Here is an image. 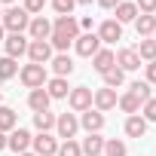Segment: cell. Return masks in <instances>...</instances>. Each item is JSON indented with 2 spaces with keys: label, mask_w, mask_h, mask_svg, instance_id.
Instances as JSON below:
<instances>
[{
  "label": "cell",
  "mask_w": 156,
  "mask_h": 156,
  "mask_svg": "<svg viewBox=\"0 0 156 156\" xmlns=\"http://www.w3.org/2000/svg\"><path fill=\"white\" fill-rule=\"evenodd\" d=\"M76 3H83V6H89V3H92V0H76Z\"/></svg>",
  "instance_id": "cell-40"
},
{
  "label": "cell",
  "mask_w": 156,
  "mask_h": 156,
  "mask_svg": "<svg viewBox=\"0 0 156 156\" xmlns=\"http://www.w3.org/2000/svg\"><path fill=\"white\" fill-rule=\"evenodd\" d=\"M104 76V86L107 89H119L122 83H126V70H119V67H110L107 73H101Z\"/></svg>",
  "instance_id": "cell-25"
},
{
  "label": "cell",
  "mask_w": 156,
  "mask_h": 156,
  "mask_svg": "<svg viewBox=\"0 0 156 156\" xmlns=\"http://www.w3.org/2000/svg\"><path fill=\"white\" fill-rule=\"evenodd\" d=\"M129 153V147L119 141V138H110V141H104V156H126Z\"/></svg>",
  "instance_id": "cell-29"
},
{
  "label": "cell",
  "mask_w": 156,
  "mask_h": 156,
  "mask_svg": "<svg viewBox=\"0 0 156 156\" xmlns=\"http://www.w3.org/2000/svg\"><path fill=\"white\" fill-rule=\"evenodd\" d=\"M129 92H132V95H138V98H141V104L153 98V95H150V83H147V80H138V83H132V86H129Z\"/></svg>",
  "instance_id": "cell-31"
},
{
  "label": "cell",
  "mask_w": 156,
  "mask_h": 156,
  "mask_svg": "<svg viewBox=\"0 0 156 156\" xmlns=\"http://www.w3.org/2000/svg\"><path fill=\"white\" fill-rule=\"evenodd\" d=\"M3 3H12V0H0V6H3Z\"/></svg>",
  "instance_id": "cell-43"
},
{
  "label": "cell",
  "mask_w": 156,
  "mask_h": 156,
  "mask_svg": "<svg viewBox=\"0 0 156 156\" xmlns=\"http://www.w3.org/2000/svg\"><path fill=\"white\" fill-rule=\"evenodd\" d=\"M141 107H144V110H141V113H144V119H147V122H156V98L144 101Z\"/></svg>",
  "instance_id": "cell-34"
},
{
  "label": "cell",
  "mask_w": 156,
  "mask_h": 156,
  "mask_svg": "<svg viewBox=\"0 0 156 156\" xmlns=\"http://www.w3.org/2000/svg\"><path fill=\"white\" fill-rule=\"evenodd\" d=\"M126 135H129V138H144V135H147V119L138 116V113L129 116V119H126Z\"/></svg>",
  "instance_id": "cell-21"
},
{
  "label": "cell",
  "mask_w": 156,
  "mask_h": 156,
  "mask_svg": "<svg viewBox=\"0 0 156 156\" xmlns=\"http://www.w3.org/2000/svg\"><path fill=\"white\" fill-rule=\"evenodd\" d=\"M98 40H101V43H116V40H122V25H119L116 19L101 22V28H98Z\"/></svg>",
  "instance_id": "cell-9"
},
{
  "label": "cell",
  "mask_w": 156,
  "mask_h": 156,
  "mask_svg": "<svg viewBox=\"0 0 156 156\" xmlns=\"http://www.w3.org/2000/svg\"><path fill=\"white\" fill-rule=\"evenodd\" d=\"M46 95H49V98H67V95H70L67 80H64V76H55V80H49V83H46Z\"/></svg>",
  "instance_id": "cell-19"
},
{
  "label": "cell",
  "mask_w": 156,
  "mask_h": 156,
  "mask_svg": "<svg viewBox=\"0 0 156 156\" xmlns=\"http://www.w3.org/2000/svg\"><path fill=\"white\" fill-rule=\"evenodd\" d=\"M135 6H138L141 16H153V12H156V0H138Z\"/></svg>",
  "instance_id": "cell-36"
},
{
  "label": "cell",
  "mask_w": 156,
  "mask_h": 156,
  "mask_svg": "<svg viewBox=\"0 0 156 156\" xmlns=\"http://www.w3.org/2000/svg\"><path fill=\"white\" fill-rule=\"evenodd\" d=\"M116 64H119V70H138L141 67V58H138L135 49H119L116 52Z\"/></svg>",
  "instance_id": "cell-16"
},
{
  "label": "cell",
  "mask_w": 156,
  "mask_h": 156,
  "mask_svg": "<svg viewBox=\"0 0 156 156\" xmlns=\"http://www.w3.org/2000/svg\"><path fill=\"white\" fill-rule=\"evenodd\" d=\"M16 126H19V116H16V110H12V107H3V104H0V132L6 135V132H12Z\"/></svg>",
  "instance_id": "cell-24"
},
{
  "label": "cell",
  "mask_w": 156,
  "mask_h": 156,
  "mask_svg": "<svg viewBox=\"0 0 156 156\" xmlns=\"http://www.w3.org/2000/svg\"><path fill=\"white\" fill-rule=\"evenodd\" d=\"M55 129H58V138L73 141L76 129H80V119H76L73 113H61V116H55Z\"/></svg>",
  "instance_id": "cell-8"
},
{
  "label": "cell",
  "mask_w": 156,
  "mask_h": 156,
  "mask_svg": "<svg viewBox=\"0 0 156 156\" xmlns=\"http://www.w3.org/2000/svg\"><path fill=\"white\" fill-rule=\"evenodd\" d=\"M67 101H70V110L83 113V110H89V107H92V89H86V86H76V89H70Z\"/></svg>",
  "instance_id": "cell-6"
},
{
  "label": "cell",
  "mask_w": 156,
  "mask_h": 156,
  "mask_svg": "<svg viewBox=\"0 0 156 156\" xmlns=\"http://www.w3.org/2000/svg\"><path fill=\"white\" fill-rule=\"evenodd\" d=\"M0 25H3V31H9V34H22L31 25V16L25 12V6H9V9H3Z\"/></svg>",
  "instance_id": "cell-2"
},
{
  "label": "cell",
  "mask_w": 156,
  "mask_h": 156,
  "mask_svg": "<svg viewBox=\"0 0 156 156\" xmlns=\"http://www.w3.org/2000/svg\"><path fill=\"white\" fill-rule=\"evenodd\" d=\"M6 147H12L16 153H25V150L31 147V132H28V129H22V126H19V129H12V132H9V138H6Z\"/></svg>",
  "instance_id": "cell-12"
},
{
  "label": "cell",
  "mask_w": 156,
  "mask_h": 156,
  "mask_svg": "<svg viewBox=\"0 0 156 156\" xmlns=\"http://www.w3.org/2000/svg\"><path fill=\"white\" fill-rule=\"evenodd\" d=\"M116 101H119V98H116V92H113V89H107V86H104V89H98V92H92V104H95V110H101V113H104V110H113V107H116Z\"/></svg>",
  "instance_id": "cell-11"
},
{
  "label": "cell",
  "mask_w": 156,
  "mask_h": 156,
  "mask_svg": "<svg viewBox=\"0 0 156 156\" xmlns=\"http://www.w3.org/2000/svg\"><path fill=\"white\" fill-rule=\"evenodd\" d=\"M19 73V64H16V58H0V80H9V76H16Z\"/></svg>",
  "instance_id": "cell-30"
},
{
  "label": "cell",
  "mask_w": 156,
  "mask_h": 156,
  "mask_svg": "<svg viewBox=\"0 0 156 156\" xmlns=\"http://www.w3.org/2000/svg\"><path fill=\"white\" fill-rule=\"evenodd\" d=\"M34 126H37L40 132H49V129H55V113H49V110H40V113H34Z\"/></svg>",
  "instance_id": "cell-27"
},
{
  "label": "cell",
  "mask_w": 156,
  "mask_h": 156,
  "mask_svg": "<svg viewBox=\"0 0 156 156\" xmlns=\"http://www.w3.org/2000/svg\"><path fill=\"white\" fill-rule=\"evenodd\" d=\"M0 101H3V92H0Z\"/></svg>",
  "instance_id": "cell-45"
},
{
  "label": "cell",
  "mask_w": 156,
  "mask_h": 156,
  "mask_svg": "<svg viewBox=\"0 0 156 156\" xmlns=\"http://www.w3.org/2000/svg\"><path fill=\"white\" fill-rule=\"evenodd\" d=\"M80 150H83L86 156H101V153H104V138H101L98 132H92L89 138H83V144H80Z\"/></svg>",
  "instance_id": "cell-17"
},
{
  "label": "cell",
  "mask_w": 156,
  "mask_h": 156,
  "mask_svg": "<svg viewBox=\"0 0 156 156\" xmlns=\"http://www.w3.org/2000/svg\"><path fill=\"white\" fill-rule=\"evenodd\" d=\"M98 3H101V6H104V9H116V6H119V3H122V0H98Z\"/></svg>",
  "instance_id": "cell-38"
},
{
  "label": "cell",
  "mask_w": 156,
  "mask_h": 156,
  "mask_svg": "<svg viewBox=\"0 0 156 156\" xmlns=\"http://www.w3.org/2000/svg\"><path fill=\"white\" fill-rule=\"evenodd\" d=\"M55 156H83V150H80L76 141H64V144H58V153Z\"/></svg>",
  "instance_id": "cell-32"
},
{
  "label": "cell",
  "mask_w": 156,
  "mask_h": 156,
  "mask_svg": "<svg viewBox=\"0 0 156 156\" xmlns=\"http://www.w3.org/2000/svg\"><path fill=\"white\" fill-rule=\"evenodd\" d=\"M28 31H31V37H34V40H49V37H52V22H49V19H43V16H37V19H31Z\"/></svg>",
  "instance_id": "cell-14"
},
{
  "label": "cell",
  "mask_w": 156,
  "mask_h": 156,
  "mask_svg": "<svg viewBox=\"0 0 156 156\" xmlns=\"http://www.w3.org/2000/svg\"><path fill=\"white\" fill-rule=\"evenodd\" d=\"M80 126H83L89 135H92V132H101V129H104V113L89 107V110H83V116H80Z\"/></svg>",
  "instance_id": "cell-13"
},
{
  "label": "cell",
  "mask_w": 156,
  "mask_h": 156,
  "mask_svg": "<svg viewBox=\"0 0 156 156\" xmlns=\"http://www.w3.org/2000/svg\"><path fill=\"white\" fill-rule=\"evenodd\" d=\"M153 34H156V31H153Z\"/></svg>",
  "instance_id": "cell-46"
},
{
  "label": "cell",
  "mask_w": 156,
  "mask_h": 156,
  "mask_svg": "<svg viewBox=\"0 0 156 156\" xmlns=\"http://www.w3.org/2000/svg\"><path fill=\"white\" fill-rule=\"evenodd\" d=\"M28 58H31V64H46V61L52 58L49 40H31V43H28Z\"/></svg>",
  "instance_id": "cell-4"
},
{
  "label": "cell",
  "mask_w": 156,
  "mask_h": 156,
  "mask_svg": "<svg viewBox=\"0 0 156 156\" xmlns=\"http://www.w3.org/2000/svg\"><path fill=\"white\" fill-rule=\"evenodd\" d=\"M147 83H156V61L147 64Z\"/></svg>",
  "instance_id": "cell-37"
},
{
  "label": "cell",
  "mask_w": 156,
  "mask_h": 156,
  "mask_svg": "<svg viewBox=\"0 0 156 156\" xmlns=\"http://www.w3.org/2000/svg\"><path fill=\"white\" fill-rule=\"evenodd\" d=\"M3 46H6V58H22V55H28V40H25L22 34L3 37Z\"/></svg>",
  "instance_id": "cell-10"
},
{
  "label": "cell",
  "mask_w": 156,
  "mask_h": 156,
  "mask_svg": "<svg viewBox=\"0 0 156 156\" xmlns=\"http://www.w3.org/2000/svg\"><path fill=\"white\" fill-rule=\"evenodd\" d=\"M43 6H46V0H25V12H28V16L43 12Z\"/></svg>",
  "instance_id": "cell-35"
},
{
  "label": "cell",
  "mask_w": 156,
  "mask_h": 156,
  "mask_svg": "<svg viewBox=\"0 0 156 156\" xmlns=\"http://www.w3.org/2000/svg\"><path fill=\"white\" fill-rule=\"evenodd\" d=\"M19 156H37V153H28V150H25V153H19Z\"/></svg>",
  "instance_id": "cell-42"
},
{
  "label": "cell",
  "mask_w": 156,
  "mask_h": 156,
  "mask_svg": "<svg viewBox=\"0 0 156 156\" xmlns=\"http://www.w3.org/2000/svg\"><path fill=\"white\" fill-rule=\"evenodd\" d=\"M135 52H138V58H147V61H156V40H141Z\"/></svg>",
  "instance_id": "cell-28"
},
{
  "label": "cell",
  "mask_w": 156,
  "mask_h": 156,
  "mask_svg": "<svg viewBox=\"0 0 156 156\" xmlns=\"http://www.w3.org/2000/svg\"><path fill=\"white\" fill-rule=\"evenodd\" d=\"M3 147H6V135H3V132H0V150H3Z\"/></svg>",
  "instance_id": "cell-39"
},
{
  "label": "cell",
  "mask_w": 156,
  "mask_h": 156,
  "mask_svg": "<svg viewBox=\"0 0 156 156\" xmlns=\"http://www.w3.org/2000/svg\"><path fill=\"white\" fill-rule=\"evenodd\" d=\"M116 104H119V110H122V113H129V116H135V113L141 110V98H138V95H132V92L119 95V101H116Z\"/></svg>",
  "instance_id": "cell-23"
},
{
  "label": "cell",
  "mask_w": 156,
  "mask_h": 156,
  "mask_svg": "<svg viewBox=\"0 0 156 156\" xmlns=\"http://www.w3.org/2000/svg\"><path fill=\"white\" fill-rule=\"evenodd\" d=\"M73 6H76V0H52V9H55L58 16H70Z\"/></svg>",
  "instance_id": "cell-33"
},
{
  "label": "cell",
  "mask_w": 156,
  "mask_h": 156,
  "mask_svg": "<svg viewBox=\"0 0 156 156\" xmlns=\"http://www.w3.org/2000/svg\"><path fill=\"white\" fill-rule=\"evenodd\" d=\"M92 67H95L98 73H107L110 67H116V55H113L110 49H98V52L92 55Z\"/></svg>",
  "instance_id": "cell-15"
},
{
  "label": "cell",
  "mask_w": 156,
  "mask_h": 156,
  "mask_svg": "<svg viewBox=\"0 0 156 156\" xmlns=\"http://www.w3.org/2000/svg\"><path fill=\"white\" fill-rule=\"evenodd\" d=\"M52 70H55V76H64V80H67V76L73 73V58L64 55V52L55 55V58H52Z\"/></svg>",
  "instance_id": "cell-20"
},
{
  "label": "cell",
  "mask_w": 156,
  "mask_h": 156,
  "mask_svg": "<svg viewBox=\"0 0 156 156\" xmlns=\"http://www.w3.org/2000/svg\"><path fill=\"white\" fill-rule=\"evenodd\" d=\"M3 34H6V31H3V25H0V43H3Z\"/></svg>",
  "instance_id": "cell-41"
},
{
  "label": "cell",
  "mask_w": 156,
  "mask_h": 156,
  "mask_svg": "<svg viewBox=\"0 0 156 156\" xmlns=\"http://www.w3.org/2000/svg\"><path fill=\"white\" fill-rule=\"evenodd\" d=\"M49 95H46V89H31V95H28V107L34 110V113H40V110H49Z\"/></svg>",
  "instance_id": "cell-18"
},
{
  "label": "cell",
  "mask_w": 156,
  "mask_h": 156,
  "mask_svg": "<svg viewBox=\"0 0 156 156\" xmlns=\"http://www.w3.org/2000/svg\"><path fill=\"white\" fill-rule=\"evenodd\" d=\"M135 19H138V6H135V3H119V6H116V22H119V25L135 22Z\"/></svg>",
  "instance_id": "cell-26"
},
{
  "label": "cell",
  "mask_w": 156,
  "mask_h": 156,
  "mask_svg": "<svg viewBox=\"0 0 156 156\" xmlns=\"http://www.w3.org/2000/svg\"><path fill=\"white\" fill-rule=\"evenodd\" d=\"M73 46H76V55H83V58H92L98 49H101V40H98V34H83V37H76L73 40Z\"/></svg>",
  "instance_id": "cell-7"
},
{
  "label": "cell",
  "mask_w": 156,
  "mask_h": 156,
  "mask_svg": "<svg viewBox=\"0 0 156 156\" xmlns=\"http://www.w3.org/2000/svg\"><path fill=\"white\" fill-rule=\"evenodd\" d=\"M135 31H138L141 40H147V37L156 31V16H138V19H135Z\"/></svg>",
  "instance_id": "cell-22"
},
{
  "label": "cell",
  "mask_w": 156,
  "mask_h": 156,
  "mask_svg": "<svg viewBox=\"0 0 156 156\" xmlns=\"http://www.w3.org/2000/svg\"><path fill=\"white\" fill-rule=\"evenodd\" d=\"M31 147H34L37 156H55V153H58V141H55L49 132H40L37 138H31Z\"/></svg>",
  "instance_id": "cell-5"
},
{
  "label": "cell",
  "mask_w": 156,
  "mask_h": 156,
  "mask_svg": "<svg viewBox=\"0 0 156 156\" xmlns=\"http://www.w3.org/2000/svg\"><path fill=\"white\" fill-rule=\"evenodd\" d=\"M0 19H3V6H0Z\"/></svg>",
  "instance_id": "cell-44"
},
{
  "label": "cell",
  "mask_w": 156,
  "mask_h": 156,
  "mask_svg": "<svg viewBox=\"0 0 156 156\" xmlns=\"http://www.w3.org/2000/svg\"><path fill=\"white\" fill-rule=\"evenodd\" d=\"M76 37H80V22H76L73 16H58L55 25H52V37H49V46L64 52Z\"/></svg>",
  "instance_id": "cell-1"
},
{
  "label": "cell",
  "mask_w": 156,
  "mask_h": 156,
  "mask_svg": "<svg viewBox=\"0 0 156 156\" xmlns=\"http://www.w3.org/2000/svg\"><path fill=\"white\" fill-rule=\"evenodd\" d=\"M19 76L28 89H43L46 86V64H25Z\"/></svg>",
  "instance_id": "cell-3"
}]
</instances>
